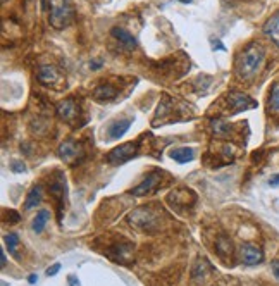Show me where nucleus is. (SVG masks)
<instances>
[{
	"instance_id": "nucleus-6",
	"label": "nucleus",
	"mask_w": 279,
	"mask_h": 286,
	"mask_svg": "<svg viewBox=\"0 0 279 286\" xmlns=\"http://www.w3.org/2000/svg\"><path fill=\"white\" fill-rule=\"evenodd\" d=\"M159 183H160V174L152 173V174H149L142 183L136 184V186L131 190V193H133L134 197H147V195H150L157 186H159Z\"/></svg>"
},
{
	"instance_id": "nucleus-27",
	"label": "nucleus",
	"mask_w": 279,
	"mask_h": 286,
	"mask_svg": "<svg viewBox=\"0 0 279 286\" xmlns=\"http://www.w3.org/2000/svg\"><path fill=\"white\" fill-rule=\"evenodd\" d=\"M271 271H272V274H274V278H276V279H279V259H276V260H272V264H271Z\"/></svg>"
},
{
	"instance_id": "nucleus-8",
	"label": "nucleus",
	"mask_w": 279,
	"mask_h": 286,
	"mask_svg": "<svg viewBox=\"0 0 279 286\" xmlns=\"http://www.w3.org/2000/svg\"><path fill=\"white\" fill-rule=\"evenodd\" d=\"M262 31H264V35L279 49V12H276L272 18L267 19V23L264 25V29H262Z\"/></svg>"
},
{
	"instance_id": "nucleus-30",
	"label": "nucleus",
	"mask_w": 279,
	"mask_h": 286,
	"mask_svg": "<svg viewBox=\"0 0 279 286\" xmlns=\"http://www.w3.org/2000/svg\"><path fill=\"white\" fill-rule=\"evenodd\" d=\"M0 260H2V267H5V264H7V257H5L4 250L0 252Z\"/></svg>"
},
{
	"instance_id": "nucleus-31",
	"label": "nucleus",
	"mask_w": 279,
	"mask_h": 286,
	"mask_svg": "<svg viewBox=\"0 0 279 286\" xmlns=\"http://www.w3.org/2000/svg\"><path fill=\"white\" fill-rule=\"evenodd\" d=\"M28 281L31 283V285H35V283L38 281V276H36V274H31V276L28 278Z\"/></svg>"
},
{
	"instance_id": "nucleus-20",
	"label": "nucleus",
	"mask_w": 279,
	"mask_h": 286,
	"mask_svg": "<svg viewBox=\"0 0 279 286\" xmlns=\"http://www.w3.org/2000/svg\"><path fill=\"white\" fill-rule=\"evenodd\" d=\"M64 191H66V180H64L62 174H57V181H53L50 184V195L57 197V200H62L64 198Z\"/></svg>"
},
{
	"instance_id": "nucleus-3",
	"label": "nucleus",
	"mask_w": 279,
	"mask_h": 286,
	"mask_svg": "<svg viewBox=\"0 0 279 286\" xmlns=\"http://www.w3.org/2000/svg\"><path fill=\"white\" fill-rule=\"evenodd\" d=\"M127 223L138 230L155 231L159 228V216L150 207H140L127 214Z\"/></svg>"
},
{
	"instance_id": "nucleus-28",
	"label": "nucleus",
	"mask_w": 279,
	"mask_h": 286,
	"mask_svg": "<svg viewBox=\"0 0 279 286\" xmlns=\"http://www.w3.org/2000/svg\"><path fill=\"white\" fill-rule=\"evenodd\" d=\"M269 184H271V186H278V184H279V174H274V176H271V180H269Z\"/></svg>"
},
{
	"instance_id": "nucleus-17",
	"label": "nucleus",
	"mask_w": 279,
	"mask_h": 286,
	"mask_svg": "<svg viewBox=\"0 0 279 286\" xmlns=\"http://www.w3.org/2000/svg\"><path fill=\"white\" fill-rule=\"evenodd\" d=\"M210 130H212V133L216 134V136H228V134L231 133L229 124L224 119H221V117L210 119Z\"/></svg>"
},
{
	"instance_id": "nucleus-15",
	"label": "nucleus",
	"mask_w": 279,
	"mask_h": 286,
	"mask_svg": "<svg viewBox=\"0 0 279 286\" xmlns=\"http://www.w3.org/2000/svg\"><path fill=\"white\" fill-rule=\"evenodd\" d=\"M116 95L117 90L112 85H102L99 88H95V92H93V99L99 100V102H109V100L116 99Z\"/></svg>"
},
{
	"instance_id": "nucleus-32",
	"label": "nucleus",
	"mask_w": 279,
	"mask_h": 286,
	"mask_svg": "<svg viewBox=\"0 0 279 286\" xmlns=\"http://www.w3.org/2000/svg\"><path fill=\"white\" fill-rule=\"evenodd\" d=\"M100 66H102V62H92V64H90V67H92V69H99Z\"/></svg>"
},
{
	"instance_id": "nucleus-33",
	"label": "nucleus",
	"mask_w": 279,
	"mask_h": 286,
	"mask_svg": "<svg viewBox=\"0 0 279 286\" xmlns=\"http://www.w3.org/2000/svg\"><path fill=\"white\" fill-rule=\"evenodd\" d=\"M42 7H43V9L47 7V0H42Z\"/></svg>"
},
{
	"instance_id": "nucleus-29",
	"label": "nucleus",
	"mask_w": 279,
	"mask_h": 286,
	"mask_svg": "<svg viewBox=\"0 0 279 286\" xmlns=\"http://www.w3.org/2000/svg\"><path fill=\"white\" fill-rule=\"evenodd\" d=\"M69 286H79V281L76 276H69Z\"/></svg>"
},
{
	"instance_id": "nucleus-4",
	"label": "nucleus",
	"mask_w": 279,
	"mask_h": 286,
	"mask_svg": "<svg viewBox=\"0 0 279 286\" xmlns=\"http://www.w3.org/2000/svg\"><path fill=\"white\" fill-rule=\"evenodd\" d=\"M138 152V143L134 141H127V143H123V145L112 149L109 154L105 156L107 162L112 164V166H119V164L127 162L129 159H133Z\"/></svg>"
},
{
	"instance_id": "nucleus-5",
	"label": "nucleus",
	"mask_w": 279,
	"mask_h": 286,
	"mask_svg": "<svg viewBox=\"0 0 279 286\" xmlns=\"http://www.w3.org/2000/svg\"><path fill=\"white\" fill-rule=\"evenodd\" d=\"M228 104H229L231 112L233 114L243 112V110L257 107V102H254L250 97L245 95V93H240V92H231L229 97H228Z\"/></svg>"
},
{
	"instance_id": "nucleus-7",
	"label": "nucleus",
	"mask_w": 279,
	"mask_h": 286,
	"mask_svg": "<svg viewBox=\"0 0 279 286\" xmlns=\"http://www.w3.org/2000/svg\"><path fill=\"white\" fill-rule=\"evenodd\" d=\"M262 260H264V255H262L260 248H257L255 245H250V243L241 245V262L245 265H257Z\"/></svg>"
},
{
	"instance_id": "nucleus-25",
	"label": "nucleus",
	"mask_w": 279,
	"mask_h": 286,
	"mask_svg": "<svg viewBox=\"0 0 279 286\" xmlns=\"http://www.w3.org/2000/svg\"><path fill=\"white\" fill-rule=\"evenodd\" d=\"M60 267H62V265H60V264H59V262H57V264L50 265V267H49V269H47V272H45V274H47V276H49V278H50V276H55V274H57V272H59V271H60Z\"/></svg>"
},
{
	"instance_id": "nucleus-35",
	"label": "nucleus",
	"mask_w": 279,
	"mask_h": 286,
	"mask_svg": "<svg viewBox=\"0 0 279 286\" xmlns=\"http://www.w3.org/2000/svg\"><path fill=\"white\" fill-rule=\"evenodd\" d=\"M5 2H7V0H2V4H5Z\"/></svg>"
},
{
	"instance_id": "nucleus-13",
	"label": "nucleus",
	"mask_w": 279,
	"mask_h": 286,
	"mask_svg": "<svg viewBox=\"0 0 279 286\" xmlns=\"http://www.w3.org/2000/svg\"><path fill=\"white\" fill-rule=\"evenodd\" d=\"M212 269L214 267L208 264L205 259H198L197 264H195L193 269H191V279H193V281H200V279H203L207 274H210Z\"/></svg>"
},
{
	"instance_id": "nucleus-23",
	"label": "nucleus",
	"mask_w": 279,
	"mask_h": 286,
	"mask_svg": "<svg viewBox=\"0 0 279 286\" xmlns=\"http://www.w3.org/2000/svg\"><path fill=\"white\" fill-rule=\"evenodd\" d=\"M216 250L219 255H229L231 252H233V247H231V241L228 240L226 236H219L216 240Z\"/></svg>"
},
{
	"instance_id": "nucleus-16",
	"label": "nucleus",
	"mask_w": 279,
	"mask_h": 286,
	"mask_svg": "<svg viewBox=\"0 0 279 286\" xmlns=\"http://www.w3.org/2000/svg\"><path fill=\"white\" fill-rule=\"evenodd\" d=\"M112 254H119L116 257L117 262H121V264H127L131 259V254H133V248H131L129 243H121V245H116V247L110 250V255Z\"/></svg>"
},
{
	"instance_id": "nucleus-14",
	"label": "nucleus",
	"mask_w": 279,
	"mask_h": 286,
	"mask_svg": "<svg viewBox=\"0 0 279 286\" xmlns=\"http://www.w3.org/2000/svg\"><path fill=\"white\" fill-rule=\"evenodd\" d=\"M131 123H133L131 119L116 121V123H114L112 126L109 128V136L112 138V140H119V138H123L124 134H126V131L129 130Z\"/></svg>"
},
{
	"instance_id": "nucleus-2",
	"label": "nucleus",
	"mask_w": 279,
	"mask_h": 286,
	"mask_svg": "<svg viewBox=\"0 0 279 286\" xmlns=\"http://www.w3.org/2000/svg\"><path fill=\"white\" fill-rule=\"evenodd\" d=\"M73 19H75V9L69 0H50L49 23L52 25V28H67L73 23Z\"/></svg>"
},
{
	"instance_id": "nucleus-24",
	"label": "nucleus",
	"mask_w": 279,
	"mask_h": 286,
	"mask_svg": "<svg viewBox=\"0 0 279 286\" xmlns=\"http://www.w3.org/2000/svg\"><path fill=\"white\" fill-rule=\"evenodd\" d=\"M4 240H5V245H7V250L11 252V254H16V248H18V243H19L18 234L9 233V234H5Z\"/></svg>"
},
{
	"instance_id": "nucleus-19",
	"label": "nucleus",
	"mask_w": 279,
	"mask_h": 286,
	"mask_svg": "<svg viewBox=\"0 0 279 286\" xmlns=\"http://www.w3.org/2000/svg\"><path fill=\"white\" fill-rule=\"evenodd\" d=\"M40 200H42V186L36 184V186H33L31 190H29L28 198H26V202H25V208L26 210H31V208H35L36 205L40 204Z\"/></svg>"
},
{
	"instance_id": "nucleus-22",
	"label": "nucleus",
	"mask_w": 279,
	"mask_h": 286,
	"mask_svg": "<svg viewBox=\"0 0 279 286\" xmlns=\"http://www.w3.org/2000/svg\"><path fill=\"white\" fill-rule=\"evenodd\" d=\"M49 219H50V212L49 210H40L38 214H36L35 221H33V231H35V233H42Z\"/></svg>"
},
{
	"instance_id": "nucleus-34",
	"label": "nucleus",
	"mask_w": 279,
	"mask_h": 286,
	"mask_svg": "<svg viewBox=\"0 0 279 286\" xmlns=\"http://www.w3.org/2000/svg\"><path fill=\"white\" fill-rule=\"evenodd\" d=\"M179 2H183V4H190L191 0H179Z\"/></svg>"
},
{
	"instance_id": "nucleus-11",
	"label": "nucleus",
	"mask_w": 279,
	"mask_h": 286,
	"mask_svg": "<svg viewBox=\"0 0 279 286\" xmlns=\"http://www.w3.org/2000/svg\"><path fill=\"white\" fill-rule=\"evenodd\" d=\"M36 78H38V81L43 83V85H53V83H57V79H59V71L53 66H40Z\"/></svg>"
},
{
	"instance_id": "nucleus-12",
	"label": "nucleus",
	"mask_w": 279,
	"mask_h": 286,
	"mask_svg": "<svg viewBox=\"0 0 279 286\" xmlns=\"http://www.w3.org/2000/svg\"><path fill=\"white\" fill-rule=\"evenodd\" d=\"M112 36L117 40V42L121 43L123 47H126V49H129V50H133L134 47H136V40H134V36L131 35V33H127L126 29H123V28H112Z\"/></svg>"
},
{
	"instance_id": "nucleus-21",
	"label": "nucleus",
	"mask_w": 279,
	"mask_h": 286,
	"mask_svg": "<svg viewBox=\"0 0 279 286\" xmlns=\"http://www.w3.org/2000/svg\"><path fill=\"white\" fill-rule=\"evenodd\" d=\"M267 107L269 112L272 114H279V83H276L271 88V93H269V100H267Z\"/></svg>"
},
{
	"instance_id": "nucleus-9",
	"label": "nucleus",
	"mask_w": 279,
	"mask_h": 286,
	"mask_svg": "<svg viewBox=\"0 0 279 286\" xmlns=\"http://www.w3.org/2000/svg\"><path fill=\"white\" fill-rule=\"evenodd\" d=\"M59 157L66 162H73L75 159H78L79 156V149L75 141H62L59 145V150H57Z\"/></svg>"
},
{
	"instance_id": "nucleus-18",
	"label": "nucleus",
	"mask_w": 279,
	"mask_h": 286,
	"mask_svg": "<svg viewBox=\"0 0 279 286\" xmlns=\"http://www.w3.org/2000/svg\"><path fill=\"white\" fill-rule=\"evenodd\" d=\"M171 157H173L176 162L179 164H184V162H190L191 159L195 157V152L193 149H188V147H181V149H174L171 152Z\"/></svg>"
},
{
	"instance_id": "nucleus-26",
	"label": "nucleus",
	"mask_w": 279,
	"mask_h": 286,
	"mask_svg": "<svg viewBox=\"0 0 279 286\" xmlns=\"http://www.w3.org/2000/svg\"><path fill=\"white\" fill-rule=\"evenodd\" d=\"M11 167H12V171L14 173H25V164L23 162H18V160H14V162H11Z\"/></svg>"
},
{
	"instance_id": "nucleus-10",
	"label": "nucleus",
	"mask_w": 279,
	"mask_h": 286,
	"mask_svg": "<svg viewBox=\"0 0 279 286\" xmlns=\"http://www.w3.org/2000/svg\"><path fill=\"white\" fill-rule=\"evenodd\" d=\"M55 112H57V116L62 117V119H73V117H76V114H78V105H76L75 100L66 99V100H62V102L57 104Z\"/></svg>"
},
{
	"instance_id": "nucleus-1",
	"label": "nucleus",
	"mask_w": 279,
	"mask_h": 286,
	"mask_svg": "<svg viewBox=\"0 0 279 286\" xmlns=\"http://www.w3.org/2000/svg\"><path fill=\"white\" fill-rule=\"evenodd\" d=\"M265 52L258 43H250L236 60V75L243 81H250L264 66Z\"/></svg>"
}]
</instances>
